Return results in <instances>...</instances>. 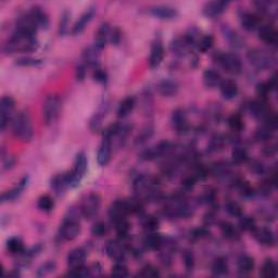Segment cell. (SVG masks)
Segmentation results:
<instances>
[{
  "label": "cell",
  "mask_w": 278,
  "mask_h": 278,
  "mask_svg": "<svg viewBox=\"0 0 278 278\" xmlns=\"http://www.w3.org/2000/svg\"><path fill=\"white\" fill-rule=\"evenodd\" d=\"M12 133L13 135L21 141L29 142L34 136L32 120L30 114L26 111H21L12 120Z\"/></svg>",
  "instance_id": "4"
},
{
  "label": "cell",
  "mask_w": 278,
  "mask_h": 278,
  "mask_svg": "<svg viewBox=\"0 0 278 278\" xmlns=\"http://www.w3.org/2000/svg\"><path fill=\"white\" fill-rule=\"evenodd\" d=\"M172 150H173V144L170 141H161L155 146L147 149L146 151H143L141 158L143 160H155L170 154Z\"/></svg>",
  "instance_id": "12"
},
{
  "label": "cell",
  "mask_w": 278,
  "mask_h": 278,
  "mask_svg": "<svg viewBox=\"0 0 278 278\" xmlns=\"http://www.w3.org/2000/svg\"><path fill=\"white\" fill-rule=\"evenodd\" d=\"M55 270V263L53 261H48V262L44 263L40 269L37 271V276L43 277V276H46L47 274L51 273Z\"/></svg>",
  "instance_id": "57"
},
{
  "label": "cell",
  "mask_w": 278,
  "mask_h": 278,
  "mask_svg": "<svg viewBox=\"0 0 278 278\" xmlns=\"http://www.w3.org/2000/svg\"><path fill=\"white\" fill-rule=\"evenodd\" d=\"M250 112L258 120H265L271 113L264 99L254 100V101L250 103Z\"/></svg>",
  "instance_id": "26"
},
{
  "label": "cell",
  "mask_w": 278,
  "mask_h": 278,
  "mask_svg": "<svg viewBox=\"0 0 278 278\" xmlns=\"http://www.w3.org/2000/svg\"><path fill=\"white\" fill-rule=\"evenodd\" d=\"M51 188L57 194H62L65 192L66 189L71 187V177L69 173H61L54 175L51 179Z\"/></svg>",
  "instance_id": "22"
},
{
  "label": "cell",
  "mask_w": 278,
  "mask_h": 278,
  "mask_svg": "<svg viewBox=\"0 0 278 278\" xmlns=\"http://www.w3.org/2000/svg\"><path fill=\"white\" fill-rule=\"evenodd\" d=\"M247 58L249 62L258 70H268L275 64V58L273 55L260 48L250 49L247 53Z\"/></svg>",
  "instance_id": "7"
},
{
  "label": "cell",
  "mask_w": 278,
  "mask_h": 278,
  "mask_svg": "<svg viewBox=\"0 0 278 278\" xmlns=\"http://www.w3.org/2000/svg\"><path fill=\"white\" fill-rule=\"evenodd\" d=\"M257 93L260 96V99H264L266 96H268L269 93H271L268 83H260V84H258Z\"/></svg>",
  "instance_id": "60"
},
{
  "label": "cell",
  "mask_w": 278,
  "mask_h": 278,
  "mask_svg": "<svg viewBox=\"0 0 278 278\" xmlns=\"http://www.w3.org/2000/svg\"><path fill=\"white\" fill-rule=\"evenodd\" d=\"M164 58V48L161 42L157 41L152 44L151 51H150L149 57V65L151 69H155L162 63Z\"/></svg>",
  "instance_id": "25"
},
{
  "label": "cell",
  "mask_w": 278,
  "mask_h": 278,
  "mask_svg": "<svg viewBox=\"0 0 278 278\" xmlns=\"http://www.w3.org/2000/svg\"><path fill=\"white\" fill-rule=\"evenodd\" d=\"M226 211L229 212V214H231L232 216H235V218H240L242 215L241 207L237 202H233V201L227 202Z\"/></svg>",
  "instance_id": "56"
},
{
  "label": "cell",
  "mask_w": 278,
  "mask_h": 278,
  "mask_svg": "<svg viewBox=\"0 0 278 278\" xmlns=\"http://www.w3.org/2000/svg\"><path fill=\"white\" fill-rule=\"evenodd\" d=\"M261 274L264 277H276L277 275V266L272 259H266L263 263L262 269H261Z\"/></svg>",
  "instance_id": "42"
},
{
  "label": "cell",
  "mask_w": 278,
  "mask_h": 278,
  "mask_svg": "<svg viewBox=\"0 0 278 278\" xmlns=\"http://www.w3.org/2000/svg\"><path fill=\"white\" fill-rule=\"evenodd\" d=\"M259 38L270 46H275L277 44V32L272 25H262L259 29Z\"/></svg>",
  "instance_id": "28"
},
{
  "label": "cell",
  "mask_w": 278,
  "mask_h": 278,
  "mask_svg": "<svg viewBox=\"0 0 278 278\" xmlns=\"http://www.w3.org/2000/svg\"><path fill=\"white\" fill-rule=\"evenodd\" d=\"M61 109H62L61 99L55 94L48 96L43 104V119L45 124L50 125L54 123L60 116Z\"/></svg>",
  "instance_id": "6"
},
{
  "label": "cell",
  "mask_w": 278,
  "mask_h": 278,
  "mask_svg": "<svg viewBox=\"0 0 278 278\" xmlns=\"http://www.w3.org/2000/svg\"><path fill=\"white\" fill-rule=\"evenodd\" d=\"M37 207L41 211L45 213H49L54 209V200L48 196V194H44V196L40 197L37 201Z\"/></svg>",
  "instance_id": "41"
},
{
  "label": "cell",
  "mask_w": 278,
  "mask_h": 278,
  "mask_svg": "<svg viewBox=\"0 0 278 278\" xmlns=\"http://www.w3.org/2000/svg\"><path fill=\"white\" fill-rule=\"evenodd\" d=\"M220 91L222 96L226 100H232L238 94V85L232 80H224L220 84Z\"/></svg>",
  "instance_id": "31"
},
{
  "label": "cell",
  "mask_w": 278,
  "mask_h": 278,
  "mask_svg": "<svg viewBox=\"0 0 278 278\" xmlns=\"http://www.w3.org/2000/svg\"><path fill=\"white\" fill-rule=\"evenodd\" d=\"M27 182H29V179H27V177H24V179L19 183L18 186L14 187L13 189H11V190H9V191L3 192L1 194V202L2 203L10 202V201H14L15 199H18L22 194V192L24 191V189L26 188Z\"/></svg>",
  "instance_id": "29"
},
{
  "label": "cell",
  "mask_w": 278,
  "mask_h": 278,
  "mask_svg": "<svg viewBox=\"0 0 278 278\" xmlns=\"http://www.w3.org/2000/svg\"><path fill=\"white\" fill-rule=\"evenodd\" d=\"M80 211L85 220H93L98 215L101 208V198L96 192H91L82 199L80 204Z\"/></svg>",
  "instance_id": "5"
},
{
  "label": "cell",
  "mask_w": 278,
  "mask_h": 278,
  "mask_svg": "<svg viewBox=\"0 0 278 278\" xmlns=\"http://www.w3.org/2000/svg\"><path fill=\"white\" fill-rule=\"evenodd\" d=\"M172 125L175 129V131L179 134H185L188 131L189 125L187 121V116L185 111L183 109H177L175 110L173 114H172Z\"/></svg>",
  "instance_id": "23"
},
{
  "label": "cell",
  "mask_w": 278,
  "mask_h": 278,
  "mask_svg": "<svg viewBox=\"0 0 278 278\" xmlns=\"http://www.w3.org/2000/svg\"><path fill=\"white\" fill-rule=\"evenodd\" d=\"M85 261H86V252L84 249L76 248L71 250L66 258V262L70 271H81L83 268H85Z\"/></svg>",
  "instance_id": "14"
},
{
  "label": "cell",
  "mask_w": 278,
  "mask_h": 278,
  "mask_svg": "<svg viewBox=\"0 0 278 278\" xmlns=\"http://www.w3.org/2000/svg\"><path fill=\"white\" fill-rule=\"evenodd\" d=\"M7 250L11 254H21L24 252V243L23 240L19 237H12L7 241Z\"/></svg>",
  "instance_id": "40"
},
{
  "label": "cell",
  "mask_w": 278,
  "mask_h": 278,
  "mask_svg": "<svg viewBox=\"0 0 278 278\" xmlns=\"http://www.w3.org/2000/svg\"><path fill=\"white\" fill-rule=\"evenodd\" d=\"M229 1H222V0H215V1H210L204 4L203 14L210 19L218 18L226 10Z\"/></svg>",
  "instance_id": "18"
},
{
  "label": "cell",
  "mask_w": 278,
  "mask_h": 278,
  "mask_svg": "<svg viewBox=\"0 0 278 278\" xmlns=\"http://www.w3.org/2000/svg\"><path fill=\"white\" fill-rule=\"evenodd\" d=\"M87 172V157L85 152H80L76 154L74 160L73 169L70 172L71 177V187H76L80 184L83 177L85 176Z\"/></svg>",
  "instance_id": "9"
},
{
  "label": "cell",
  "mask_w": 278,
  "mask_h": 278,
  "mask_svg": "<svg viewBox=\"0 0 278 278\" xmlns=\"http://www.w3.org/2000/svg\"><path fill=\"white\" fill-rule=\"evenodd\" d=\"M192 47V43L189 41V38L186 35L175 38L171 44V50L173 51L174 54L179 55V57H184V55L189 53Z\"/></svg>",
  "instance_id": "19"
},
{
  "label": "cell",
  "mask_w": 278,
  "mask_h": 278,
  "mask_svg": "<svg viewBox=\"0 0 278 278\" xmlns=\"http://www.w3.org/2000/svg\"><path fill=\"white\" fill-rule=\"evenodd\" d=\"M80 216H82L80 208L75 209L74 207L69 208L66 212L63 222L60 225L59 237L62 240L71 241L80 235L81 232V222Z\"/></svg>",
  "instance_id": "2"
},
{
  "label": "cell",
  "mask_w": 278,
  "mask_h": 278,
  "mask_svg": "<svg viewBox=\"0 0 278 278\" xmlns=\"http://www.w3.org/2000/svg\"><path fill=\"white\" fill-rule=\"evenodd\" d=\"M216 61L221 64L227 73L232 75H237L241 72L242 63L241 59L239 55L233 52H226V53H218L216 54Z\"/></svg>",
  "instance_id": "8"
},
{
  "label": "cell",
  "mask_w": 278,
  "mask_h": 278,
  "mask_svg": "<svg viewBox=\"0 0 278 278\" xmlns=\"http://www.w3.org/2000/svg\"><path fill=\"white\" fill-rule=\"evenodd\" d=\"M94 13H96V9L94 7H90L88 8L84 13H83L80 19L76 21V23L74 24V26L72 27V35H79L81 33L85 30V27L87 26V24L93 20Z\"/></svg>",
  "instance_id": "24"
},
{
  "label": "cell",
  "mask_w": 278,
  "mask_h": 278,
  "mask_svg": "<svg viewBox=\"0 0 278 278\" xmlns=\"http://www.w3.org/2000/svg\"><path fill=\"white\" fill-rule=\"evenodd\" d=\"M93 79L97 83H100V84H104V83L108 81V74L104 70L100 69V68H96L93 73Z\"/></svg>",
  "instance_id": "58"
},
{
  "label": "cell",
  "mask_w": 278,
  "mask_h": 278,
  "mask_svg": "<svg viewBox=\"0 0 278 278\" xmlns=\"http://www.w3.org/2000/svg\"><path fill=\"white\" fill-rule=\"evenodd\" d=\"M108 232V226L105 225L104 222H96L92 227V233L96 237H102Z\"/></svg>",
  "instance_id": "54"
},
{
  "label": "cell",
  "mask_w": 278,
  "mask_h": 278,
  "mask_svg": "<svg viewBox=\"0 0 278 278\" xmlns=\"http://www.w3.org/2000/svg\"><path fill=\"white\" fill-rule=\"evenodd\" d=\"M115 231L118 232V235L121 237H126L129 235L130 232V223L127 220H122L119 222H115Z\"/></svg>",
  "instance_id": "53"
},
{
  "label": "cell",
  "mask_w": 278,
  "mask_h": 278,
  "mask_svg": "<svg viewBox=\"0 0 278 278\" xmlns=\"http://www.w3.org/2000/svg\"><path fill=\"white\" fill-rule=\"evenodd\" d=\"M135 104H136V100L134 97H132V96H129L122 100L119 104L118 111H116L119 118L120 119L127 118V116L133 112V110H134Z\"/></svg>",
  "instance_id": "34"
},
{
  "label": "cell",
  "mask_w": 278,
  "mask_h": 278,
  "mask_svg": "<svg viewBox=\"0 0 278 278\" xmlns=\"http://www.w3.org/2000/svg\"><path fill=\"white\" fill-rule=\"evenodd\" d=\"M111 274L115 277H127L130 275L129 269L123 262H115V264L112 266V271Z\"/></svg>",
  "instance_id": "49"
},
{
  "label": "cell",
  "mask_w": 278,
  "mask_h": 278,
  "mask_svg": "<svg viewBox=\"0 0 278 278\" xmlns=\"http://www.w3.org/2000/svg\"><path fill=\"white\" fill-rule=\"evenodd\" d=\"M15 109V101L12 97L4 96L0 101V129L4 131L10 123V121L13 120V112Z\"/></svg>",
  "instance_id": "10"
},
{
  "label": "cell",
  "mask_w": 278,
  "mask_h": 278,
  "mask_svg": "<svg viewBox=\"0 0 278 278\" xmlns=\"http://www.w3.org/2000/svg\"><path fill=\"white\" fill-rule=\"evenodd\" d=\"M222 76L216 70L208 69L203 73V84L207 88L213 90V88L219 87L222 83Z\"/></svg>",
  "instance_id": "33"
},
{
  "label": "cell",
  "mask_w": 278,
  "mask_h": 278,
  "mask_svg": "<svg viewBox=\"0 0 278 278\" xmlns=\"http://www.w3.org/2000/svg\"><path fill=\"white\" fill-rule=\"evenodd\" d=\"M138 276L140 277H148V278H152V277H158L160 276V273L157 268H154L153 265L151 264H147L144 265L143 268L141 269V271L138 273Z\"/></svg>",
  "instance_id": "51"
},
{
  "label": "cell",
  "mask_w": 278,
  "mask_h": 278,
  "mask_svg": "<svg viewBox=\"0 0 278 278\" xmlns=\"http://www.w3.org/2000/svg\"><path fill=\"white\" fill-rule=\"evenodd\" d=\"M163 239L164 238L161 236L160 233L152 232H149L146 236V238H144V240H143V243L148 249L159 250L161 244H162V242H163Z\"/></svg>",
  "instance_id": "36"
},
{
  "label": "cell",
  "mask_w": 278,
  "mask_h": 278,
  "mask_svg": "<svg viewBox=\"0 0 278 278\" xmlns=\"http://www.w3.org/2000/svg\"><path fill=\"white\" fill-rule=\"evenodd\" d=\"M225 38H227V41L230 42L231 45L235 48H240L243 46V41L242 38L240 37V35L238 34L237 32H235L233 30L230 29V27L224 26L223 29Z\"/></svg>",
  "instance_id": "38"
},
{
  "label": "cell",
  "mask_w": 278,
  "mask_h": 278,
  "mask_svg": "<svg viewBox=\"0 0 278 278\" xmlns=\"http://www.w3.org/2000/svg\"><path fill=\"white\" fill-rule=\"evenodd\" d=\"M42 63L41 59H36V58H32V57H22L16 59L15 64L19 66H36L40 65Z\"/></svg>",
  "instance_id": "55"
},
{
  "label": "cell",
  "mask_w": 278,
  "mask_h": 278,
  "mask_svg": "<svg viewBox=\"0 0 278 278\" xmlns=\"http://www.w3.org/2000/svg\"><path fill=\"white\" fill-rule=\"evenodd\" d=\"M101 265L99 263H93L92 265L88 266V268H85V272H86V276L90 277H93V276H99L101 274Z\"/></svg>",
  "instance_id": "59"
},
{
  "label": "cell",
  "mask_w": 278,
  "mask_h": 278,
  "mask_svg": "<svg viewBox=\"0 0 278 278\" xmlns=\"http://www.w3.org/2000/svg\"><path fill=\"white\" fill-rule=\"evenodd\" d=\"M239 226L240 229L243 231L247 232H252L255 227H257V224H255V221L250 218V216H240V220H239Z\"/></svg>",
  "instance_id": "50"
},
{
  "label": "cell",
  "mask_w": 278,
  "mask_h": 278,
  "mask_svg": "<svg viewBox=\"0 0 278 278\" xmlns=\"http://www.w3.org/2000/svg\"><path fill=\"white\" fill-rule=\"evenodd\" d=\"M100 53H101V49H99L94 44L92 46L86 47L84 51H83V63L94 69L98 68Z\"/></svg>",
  "instance_id": "21"
},
{
  "label": "cell",
  "mask_w": 278,
  "mask_h": 278,
  "mask_svg": "<svg viewBox=\"0 0 278 278\" xmlns=\"http://www.w3.org/2000/svg\"><path fill=\"white\" fill-rule=\"evenodd\" d=\"M109 41L110 43H112V45H118L121 41V32L119 29H113L111 31Z\"/></svg>",
  "instance_id": "62"
},
{
  "label": "cell",
  "mask_w": 278,
  "mask_h": 278,
  "mask_svg": "<svg viewBox=\"0 0 278 278\" xmlns=\"http://www.w3.org/2000/svg\"><path fill=\"white\" fill-rule=\"evenodd\" d=\"M149 12L151 15H153L154 18L160 19V20H173L175 19L179 12L174 7H171L168 4H158L153 5L149 9Z\"/></svg>",
  "instance_id": "16"
},
{
  "label": "cell",
  "mask_w": 278,
  "mask_h": 278,
  "mask_svg": "<svg viewBox=\"0 0 278 278\" xmlns=\"http://www.w3.org/2000/svg\"><path fill=\"white\" fill-rule=\"evenodd\" d=\"M254 260L253 258L249 257L247 254H243L241 257H239L237 261V269L238 272L242 275H248L250 273H252L254 270Z\"/></svg>",
  "instance_id": "35"
},
{
  "label": "cell",
  "mask_w": 278,
  "mask_h": 278,
  "mask_svg": "<svg viewBox=\"0 0 278 278\" xmlns=\"http://www.w3.org/2000/svg\"><path fill=\"white\" fill-rule=\"evenodd\" d=\"M212 273L215 276H224L229 273V262L225 258H218L212 264Z\"/></svg>",
  "instance_id": "37"
},
{
  "label": "cell",
  "mask_w": 278,
  "mask_h": 278,
  "mask_svg": "<svg viewBox=\"0 0 278 278\" xmlns=\"http://www.w3.org/2000/svg\"><path fill=\"white\" fill-rule=\"evenodd\" d=\"M232 158L233 162L237 163V164H241V163L247 162V160H248L247 150L242 148V147H236L235 149L232 150Z\"/></svg>",
  "instance_id": "45"
},
{
  "label": "cell",
  "mask_w": 278,
  "mask_h": 278,
  "mask_svg": "<svg viewBox=\"0 0 278 278\" xmlns=\"http://www.w3.org/2000/svg\"><path fill=\"white\" fill-rule=\"evenodd\" d=\"M70 15H71V13L69 12L68 10H65L64 12L61 14V19H60V22H59V34L61 36H64L66 33H68Z\"/></svg>",
  "instance_id": "47"
},
{
  "label": "cell",
  "mask_w": 278,
  "mask_h": 278,
  "mask_svg": "<svg viewBox=\"0 0 278 278\" xmlns=\"http://www.w3.org/2000/svg\"><path fill=\"white\" fill-rule=\"evenodd\" d=\"M75 77L79 82H83L86 77V65L84 63H81L76 66L75 70Z\"/></svg>",
  "instance_id": "61"
},
{
  "label": "cell",
  "mask_w": 278,
  "mask_h": 278,
  "mask_svg": "<svg viewBox=\"0 0 278 278\" xmlns=\"http://www.w3.org/2000/svg\"><path fill=\"white\" fill-rule=\"evenodd\" d=\"M37 47L38 42L35 35L26 34V33L15 30L13 35L4 44L3 51L7 54H13L16 52H30L34 51Z\"/></svg>",
  "instance_id": "1"
},
{
  "label": "cell",
  "mask_w": 278,
  "mask_h": 278,
  "mask_svg": "<svg viewBox=\"0 0 278 278\" xmlns=\"http://www.w3.org/2000/svg\"><path fill=\"white\" fill-rule=\"evenodd\" d=\"M130 213L131 212L129 204H127V200H115L114 202L111 203L109 208V218L113 223L122 220H126V216Z\"/></svg>",
  "instance_id": "11"
},
{
  "label": "cell",
  "mask_w": 278,
  "mask_h": 278,
  "mask_svg": "<svg viewBox=\"0 0 278 278\" xmlns=\"http://www.w3.org/2000/svg\"><path fill=\"white\" fill-rule=\"evenodd\" d=\"M111 33V27L110 24L104 22L101 25L99 26V29L97 30L96 36H94V45H96L99 49H103L104 46L107 45V42L109 41Z\"/></svg>",
  "instance_id": "30"
},
{
  "label": "cell",
  "mask_w": 278,
  "mask_h": 278,
  "mask_svg": "<svg viewBox=\"0 0 278 278\" xmlns=\"http://www.w3.org/2000/svg\"><path fill=\"white\" fill-rule=\"evenodd\" d=\"M252 232L255 240L260 244H262V246L265 247L274 246L275 235L271 229H268V227H261V229H258V227H255Z\"/></svg>",
  "instance_id": "17"
},
{
  "label": "cell",
  "mask_w": 278,
  "mask_h": 278,
  "mask_svg": "<svg viewBox=\"0 0 278 278\" xmlns=\"http://www.w3.org/2000/svg\"><path fill=\"white\" fill-rule=\"evenodd\" d=\"M220 229L224 237L231 239V240H237L240 237L238 230L232 224L229 223V222H222L220 224Z\"/></svg>",
  "instance_id": "39"
},
{
  "label": "cell",
  "mask_w": 278,
  "mask_h": 278,
  "mask_svg": "<svg viewBox=\"0 0 278 278\" xmlns=\"http://www.w3.org/2000/svg\"><path fill=\"white\" fill-rule=\"evenodd\" d=\"M227 123H229L230 129L235 132H240L244 127L242 116L238 113L232 114L229 120H227Z\"/></svg>",
  "instance_id": "44"
},
{
  "label": "cell",
  "mask_w": 278,
  "mask_h": 278,
  "mask_svg": "<svg viewBox=\"0 0 278 278\" xmlns=\"http://www.w3.org/2000/svg\"><path fill=\"white\" fill-rule=\"evenodd\" d=\"M143 230L148 232H155L159 229V220L152 215H147L141 220Z\"/></svg>",
  "instance_id": "43"
},
{
  "label": "cell",
  "mask_w": 278,
  "mask_h": 278,
  "mask_svg": "<svg viewBox=\"0 0 278 278\" xmlns=\"http://www.w3.org/2000/svg\"><path fill=\"white\" fill-rule=\"evenodd\" d=\"M111 157H112V137L103 134L97 153L98 164L100 166H105L110 162Z\"/></svg>",
  "instance_id": "13"
},
{
  "label": "cell",
  "mask_w": 278,
  "mask_h": 278,
  "mask_svg": "<svg viewBox=\"0 0 278 278\" xmlns=\"http://www.w3.org/2000/svg\"><path fill=\"white\" fill-rule=\"evenodd\" d=\"M134 191L138 199L155 200L160 194L159 181L151 175H141L134 182Z\"/></svg>",
  "instance_id": "3"
},
{
  "label": "cell",
  "mask_w": 278,
  "mask_h": 278,
  "mask_svg": "<svg viewBox=\"0 0 278 278\" xmlns=\"http://www.w3.org/2000/svg\"><path fill=\"white\" fill-rule=\"evenodd\" d=\"M183 260H184V264H185V268L188 272H191L194 268V255L192 253L191 250H184V252H183Z\"/></svg>",
  "instance_id": "52"
},
{
  "label": "cell",
  "mask_w": 278,
  "mask_h": 278,
  "mask_svg": "<svg viewBox=\"0 0 278 278\" xmlns=\"http://www.w3.org/2000/svg\"><path fill=\"white\" fill-rule=\"evenodd\" d=\"M105 253L108 254L110 259H112L115 262H123L125 259V248L122 242L119 240H109L105 244Z\"/></svg>",
  "instance_id": "15"
},
{
  "label": "cell",
  "mask_w": 278,
  "mask_h": 278,
  "mask_svg": "<svg viewBox=\"0 0 278 278\" xmlns=\"http://www.w3.org/2000/svg\"><path fill=\"white\" fill-rule=\"evenodd\" d=\"M158 92L163 97H173L179 93V84L174 80L164 79L158 84Z\"/></svg>",
  "instance_id": "27"
},
{
  "label": "cell",
  "mask_w": 278,
  "mask_h": 278,
  "mask_svg": "<svg viewBox=\"0 0 278 278\" xmlns=\"http://www.w3.org/2000/svg\"><path fill=\"white\" fill-rule=\"evenodd\" d=\"M272 133H273V130H271L268 125L264 124L263 126L259 127L257 132H255V138H257L259 141L269 140L272 137Z\"/></svg>",
  "instance_id": "48"
},
{
  "label": "cell",
  "mask_w": 278,
  "mask_h": 278,
  "mask_svg": "<svg viewBox=\"0 0 278 278\" xmlns=\"http://www.w3.org/2000/svg\"><path fill=\"white\" fill-rule=\"evenodd\" d=\"M29 14L33 21L35 22L37 29L46 30L49 26V18L45 10H44L41 5H34L29 11Z\"/></svg>",
  "instance_id": "20"
},
{
  "label": "cell",
  "mask_w": 278,
  "mask_h": 278,
  "mask_svg": "<svg viewBox=\"0 0 278 278\" xmlns=\"http://www.w3.org/2000/svg\"><path fill=\"white\" fill-rule=\"evenodd\" d=\"M240 24L246 31L252 32L259 27L260 19L257 14L244 11V12L240 14Z\"/></svg>",
  "instance_id": "32"
},
{
  "label": "cell",
  "mask_w": 278,
  "mask_h": 278,
  "mask_svg": "<svg viewBox=\"0 0 278 278\" xmlns=\"http://www.w3.org/2000/svg\"><path fill=\"white\" fill-rule=\"evenodd\" d=\"M213 37L211 35H204L199 37V40L197 42V48L202 52H207L209 49H211V47L213 46Z\"/></svg>",
  "instance_id": "46"
}]
</instances>
